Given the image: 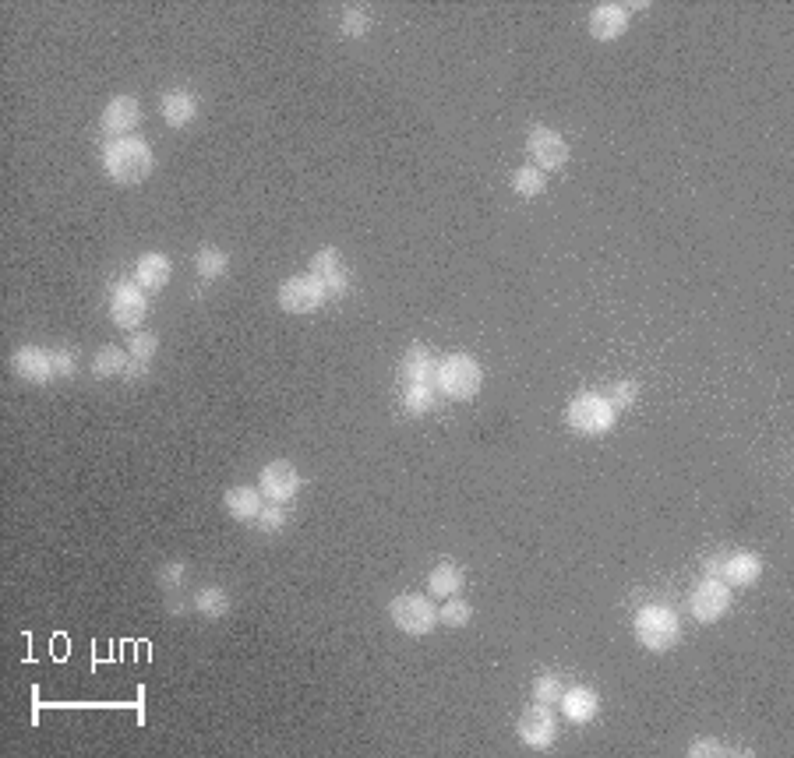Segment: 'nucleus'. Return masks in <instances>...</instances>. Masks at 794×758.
Returning a JSON list of instances; mask_svg holds the SVG:
<instances>
[{"mask_svg":"<svg viewBox=\"0 0 794 758\" xmlns=\"http://www.w3.org/2000/svg\"><path fill=\"white\" fill-rule=\"evenodd\" d=\"M286 508L279 505V501H272V505H265L262 508V515L255 519V526H258V533H279V529H286Z\"/></svg>","mask_w":794,"mask_h":758,"instance_id":"2f4dec72","label":"nucleus"},{"mask_svg":"<svg viewBox=\"0 0 794 758\" xmlns=\"http://www.w3.org/2000/svg\"><path fill=\"white\" fill-rule=\"evenodd\" d=\"M470 617H473V607L466 600H459V596H449V600L438 607V621H442V625H449V628L470 625Z\"/></svg>","mask_w":794,"mask_h":758,"instance_id":"bb28decb","label":"nucleus"},{"mask_svg":"<svg viewBox=\"0 0 794 758\" xmlns=\"http://www.w3.org/2000/svg\"><path fill=\"white\" fill-rule=\"evenodd\" d=\"M727 607H731V586H727L724 579L706 575V579H699L696 586H692L689 614L696 617L699 625H713V621H720V617L727 614Z\"/></svg>","mask_w":794,"mask_h":758,"instance_id":"423d86ee","label":"nucleus"},{"mask_svg":"<svg viewBox=\"0 0 794 758\" xmlns=\"http://www.w3.org/2000/svg\"><path fill=\"white\" fill-rule=\"evenodd\" d=\"M526 156L533 159L540 173H551V170H562L569 163V142H565L562 134L551 131V127H530L526 134Z\"/></svg>","mask_w":794,"mask_h":758,"instance_id":"6e6552de","label":"nucleus"},{"mask_svg":"<svg viewBox=\"0 0 794 758\" xmlns=\"http://www.w3.org/2000/svg\"><path fill=\"white\" fill-rule=\"evenodd\" d=\"M632 628H636L639 646L650 649V653H667V649H675L678 639H682V617L671 607H664V603L639 607Z\"/></svg>","mask_w":794,"mask_h":758,"instance_id":"f03ea898","label":"nucleus"},{"mask_svg":"<svg viewBox=\"0 0 794 758\" xmlns=\"http://www.w3.org/2000/svg\"><path fill=\"white\" fill-rule=\"evenodd\" d=\"M565 420L576 434H586V438H600L607 434L611 427L618 424V409L611 406L604 392H583L569 402L565 409Z\"/></svg>","mask_w":794,"mask_h":758,"instance_id":"20e7f679","label":"nucleus"},{"mask_svg":"<svg viewBox=\"0 0 794 758\" xmlns=\"http://www.w3.org/2000/svg\"><path fill=\"white\" fill-rule=\"evenodd\" d=\"M706 575L713 579H724L727 586H752V582L763 575V558L752 554V550H735V554H717V558L706 561Z\"/></svg>","mask_w":794,"mask_h":758,"instance_id":"0eeeda50","label":"nucleus"},{"mask_svg":"<svg viewBox=\"0 0 794 758\" xmlns=\"http://www.w3.org/2000/svg\"><path fill=\"white\" fill-rule=\"evenodd\" d=\"M480 385H484V367L470 353H449L435 364V388L445 399L466 402L480 392Z\"/></svg>","mask_w":794,"mask_h":758,"instance_id":"7ed1b4c3","label":"nucleus"},{"mask_svg":"<svg viewBox=\"0 0 794 758\" xmlns=\"http://www.w3.org/2000/svg\"><path fill=\"white\" fill-rule=\"evenodd\" d=\"M131 360H142V364H152V357L159 353V335L156 332H131L128 342Z\"/></svg>","mask_w":794,"mask_h":758,"instance_id":"c85d7f7f","label":"nucleus"},{"mask_svg":"<svg viewBox=\"0 0 794 758\" xmlns=\"http://www.w3.org/2000/svg\"><path fill=\"white\" fill-rule=\"evenodd\" d=\"M512 191H516L519 198H540V194L547 191V177L533 163L519 166V170L512 173Z\"/></svg>","mask_w":794,"mask_h":758,"instance_id":"a878e982","label":"nucleus"},{"mask_svg":"<svg viewBox=\"0 0 794 758\" xmlns=\"http://www.w3.org/2000/svg\"><path fill=\"white\" fill-rule=\"evenodd\" d=\"M258 491H262L269 501L290 505V501L297 498V491H300V473L293 469V462L276 459V462H269V466L262 469V476H258Z\"/></svg>","mask_w":794,"mask_h":758,"instance_id":"f8f14e48","label":"nucleus"},{"mask_svg":"<svg viewBox=\"0 0 794 758\" xmlns=\"http://www.w3.org/2000/svg\"><path fill=\"white\" fill-rule=\"evenodd\" d=\"M11 371L22 381H32V385H50V381L57 378L53 350H43V346H18V350L11 353Z\"/></svg>","mask_w":794,"mask_h":758,"instance_id":"ddd939ff","label":"nucleus"},{"mask_svg":"<svg viewBox=\"0 0 794 758\" xmlns=\"http://www.w3.org/2000/svg\"><path fill=\"white\" fill-rule=\"evenodd\" d=\"M629 25H632V8H625V4H597L590 11L586 29H590V36L597 43H615L618 36L629 32Z\"/></svg>","mask_w":794,"mask_h":758,"instance_id":"4468645a","label":"nucleus"},{"mask_svg":"<svg viewBox=\"0 0 794 758\" xmlns=\"http://www.w3.org/2000/svg\"><path fill=\"white\" fill-rule=\"evenodd\" d=\"M262 498H265V494L258 491V487H233V491H226L223 505L237 522H255L258 515H262V508H265Z\"/></svg>","mask_w":794,"mask_h":758,"instance_id":"412c9836","label":"nucleus"},{"mask_svg":"<svg viewBox=\"0 0 794 758\" xmlns=\"http://www.w3.org/2000/svg\"><path fill=\"white\" fill-rule=\"evenodd\" d=\"M142 120V106H138L135 96H113L110 103L103 106V117H99V127L110 138H128L131 127H138Z\"/></svg>","mask_w":794,"mask_h":758,"instance_id":"dca6fc26","label":"nucleus"},{"mask_svg":"<svg viewBox=\"0 0 794 758\" xmlns=\"http://www.w3.org/2000/svg\"><path fill=\"white\" fill-rule=\"evenodd\" d=\"M152 166H156V159H152V145L145 142V138H138V134H128V138H110V142H106L103 170L113 184H120V187L145 184L149 173H152Z\"/></svg>","mask_w":794,"mask_h":758,"instance_id":"f257e3e1","label":"nucleus"},{"mask_svg":"<svg viewBox=\"0 0 794 758\" xmlns=\"http://www.w3.org/2000/svg\"><path fill=\"white\" fill-rule=\"evenodd\" d=\"M159 117L170 127H188L198 117V96L188 89H170L159 99Z\"/></svg>","mask_w":794,"mask_h":758,"instance_id":"aec40b11","label":"nucleus"},{"mask_svg":"<svg viewBox=\"0 0 794 758\" xmlns=\"http://www.w3.org/2000/svg\"><path fill=\"white\" fill-rule=\"evenodd\" d=\"M311 275L325 286L329 297H343L346 286H350V272H346V261L336 247H322V251L311 258Z\"/></svg>","mask_w":794,"mask_h":758,"instance_id":"2eb2a0df","label":"nucleus"},{"mask_svg":"<svg viewBox=\"0 0 794 758\" xmlns=\"http://www.w3.org/2000/svg\"><path fill=\"white\" fill-rule=\"evenodd\" d=\"M339 32H343L346 39L368 36V32H371V15H368V11H360V8L343 11V22H339Z\"/></svg>","mask_w":794,"mask_h":758,"instance_id":"c756f323","label":"nucleus"},{"mask_svg":"<svg viewBox=\"0 0 794 758\" xmlns=\"http://www.w3.org/2000/svg\"><path fill=\"white\" fill-rule=\"evenodd\" d=\"M170 275H173V265L163 251H145L142 258L135 261V283L142 286L145 293L163 290V286L170 283Z\"/></svg>","mask_w":794,"mask_h":758,"instance_id":"6ab92c4d","label":"nucleus"},{"mask_svg":"<svg viewBox=\"0 0 794 758\" xmlns=\"http://www.w3.org/2000/svg\"><path fill=\"white\" fill-rule=\"evenodd\" d=\"M562 695H565V681L558 674H540L537 681H533V699L544 702V706L562 702Z\"/></svg>","mask_w":794,"mask_h":758,"instance_id":"cd10ccee","label":"nucleus"},{"mask_svg":"<svg viewBox=\"0 0 794 758\" xmlns=\"http://www.w3.org/2000/svg\"><path fill=\"white\" fill-rule=\"evenodd\" d=\"M399 381H403V388L435 385V357H431V350H427L424 342H413L410 350H406L403 364H399Z\"/></svg>","mask_w":794,"mask_h":758,"instance_id":"f3484780","label":"nucleus"},{"mask_svg":"<svg viewBox=\"0 0 794 758\" xmlns=\"http://www.w3.org/2000/svg\"><path fill=\"white\" fill-rule=\"evenodd\" d=\"M389 617H392V625H396L403 635L420 639V635L435 632L438 607L427 600V596H420V593H399L396 600L389 603Z\"/></svg>","mask_w":794,"mask_h":758,"instance_id":"39448f33","label":"nucleus"},{"mask_svg":"<svg viewBox=\"0 0 794 758\" xmlns=\"http://www.w3.org/2000/svg\"><path fill=\"white\" fill-rule=\"evenodd\" d=\"M195 607L202 617H226L230 614V593L223 586H202L195 593Z\"/></svg>","mask_w":794,"mask_h":758,"instance_id":"b1692460","label":"nucleus"},{"mask_svg":"<svg viewBox=\"0 0 794 758\" xmlns=\"http://www.w3.org/2000/svg\"><path fill=\"white\" fill-rule=\"evenodd\" d=\"M145 314H149V297H145V290L135 283V279L113 286V293H110V318H113V325L138 328L145 321Z\"/></svg>","mask_w":794,"mask_h":758,"instance_id":"9b49d317","label":"nucleus"},{"mask_svg":"<svg viewBox=\"0 0 794 758\" xmlns=\"http://www.w3.org/2000/svg\"><path fill=\"white\" fill-rule=\"evenodd\" d=\"M724 744L717 741V737H699V741H692V748H689V755L692 758H703V755H724Z\"/></svg>","mask_w":794,"mask_h":758,"instance_id":"f704fd0d","label":"nucleus"},{"mask_svg":"<svg viewBox=\"0 0 794 758\" xmlns=\"http://www.w3.org/2000/svg\"><path fill=\"white\" fill-rule=\"evenodd\" d=\"M53 367H57V378L68 381L78 374V353L75 350H53Z\"/></svg>","mask_w":794,"mask_h":758,"instance_id":"473e14b6","label":"nucleus"},{"mask_svg":"<svg viewBox=\"0 0 794 758\" xmlns=\"http://www.w3.org/2000/svg\"><path fill=\"white\" fill-rule=\"evenodd\" d=\"M184 575H188V565H184V561H170V565H163V572H159V582H163V589H177L180 582H184Z\"/></svg>","mask_w":794,"mask_h":758,"instance_id":"72a5a7b5","label":"nucleus"},{"mask_svg":"<svg viewBox=\"0 0 794 758\" xmlns=\"http://www.w3.org/2000/svg\"><path fill=\"white\" fill-rule=\"evenodd\" d=\"M195 268H198V275H202V279H219V275L230 268V254H226L223 247H216V244H205L202 251L195 254Z\"/></svg>","mask_w":794,"mask_h":758,"instance_id":"393cba45","label":"nucleus"},{"mask_svg":"<svg viewBox=\"0 0 794 758\" xmlns=\"http://www.w3.org/2000/svg\"><path fill=\"white\" fill-rule=\"evenodd\" d=\"M329 300V293H325V286L318 283L315 275H290L283 286H279V307H283L286 314H311L318 311V307Z\"/></svg>","mask_w":794,"mask_h":758,"instance_id":"1a4fd4ad","label":"nucleus"},{"mask_svg":"<svg viewBox=\"0 0 794 758\" xmlns=\"http://www.w3.org/2000/svg\"><path fill=\"white\" fill-rule=\"evenodd\" d=\"M463 582H466V575H463V568L459 565H452V561H445V565H438L435 572L427 575V589L435 596H459V589H463Z\"/></svg>","mask_w":794,"mask_h":758,"instance_id":"5701e85b","label":"nucleus"},{"mask_svg":"<svg viewBox=\"0 0 794 758\" xmlns=\"http://www.w3.org/2000/svg\"><path fill=\"white\" fill-rule=\"evenodd\" d=\"M516 734H519V741H523L526 748H537V751L551 748V744H555V737H558L555 709L544 706V702H533V706L519 716Z\"/></svg>","mask_w":794,"mask_h":758,"instance_id":"9d476101","label":"nucleus"},{"mask_svg":"<svg viewBox=\"0 0 794 758\" xmlns=\"http://www.w3.org/2000/svg\"><path fill=\"white\" fill-rule=\"evenodd\" d=\"M562 713H565V720H569V723L583 727V723L597 720L600 695L593 692V688H586V684H572V688H565V695H562Z\"/></svg>","mask_w":794,"mask_h":758,"instance_id":"a211bd4d","label":"nucleus"},{"mask_svg":"<svg viewBox=\"0 0 794 758\" xmlns=\"http://www.w3.org/2000/svg\"><path fill=\"white\" fill-rule=\"evenodd\" d=\"M128 364H131V353L113 346V342H106V346H99V350L92 353V374H96V378H117V374L128 371Z\"/></svg>","mask_w":794,"mask_h":758,"instance_id":"4be33fe9","label":"nucleus"},{"mask_svg":"<svg viewBox=\"0 0 794 758\" xmlns=\"http://www.w3.org/2000/svg\"><path fill=\"white\" fill-rule=\"evenodd\" d=\"M607 399H611V406L615 409H632L636 406V399H639V385L632 378H625V381H615V385L607 388Z\"/></svg>","mask_w":794,"mask_h":758,"instance_id":"7c9ffc66","label":"nucleus"}]
</instances>
